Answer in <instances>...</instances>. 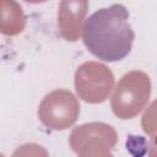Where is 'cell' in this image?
I'll return each instance as SVG.
<instances>
[{
    "instance_id": "cell-1",
    "label": "cell",
    "mask_w": 157,
    "mask_h": 157,
    "mask_svg": "<svg viewBox=\"0 0 157 157\" xmlns=\"http://www.w3.org/2000/svg\"><path fill=\"white\" fill-rule=\"evenodd\" d=\"M128 18L129 12L120 4L93 12L82 28L88 52L103 61H118L128 56L135 38Z\"/></svg>"
},
{
    "instance_id": "cell-2",
    "label": "cell",
    "mask_w": 157,
    "mask_h": 157,
    "mask_svg": "<svg viewBox=\"0 0 157 157\" xmlns=\"http://www.w3.org/2000/svg\"><path fill=\"white\" fill-rule=\"evenodd\" d=\"M150 96L148 77L137 71L125 75L119 82L115 93L112 98V107L114 113L128 119L137 114Z\"/></svg>"
},
{
    "instance_id": "cell-3",
    "label": "cell",
    "mask_w": 157,
    "mask_h": 157,
    "mask_svg": "<svg viewBox=\"0 0 157 157\" xmlns=\"http://www.w3.org/2000/svg\"><path fill=\"white\" fill-rule=\"evenodd\" d=\"M75 86L77 93L86 102H102L113 86V76L105 66L87 63L77 70Z\"/></svg>"
},
{
    "instance_id": "cell-4",
    "label": "cell",
    "mask_w": 157,
    "mask_h": 157,
    "mask_svg": "<svg viewBox=\"0 0 157 157\" xmlns=\"http://www.w3.org/2000/svg\"><path fill=\"white\" fill-rule=\"evenodd\" d=\"M77 113L78 104L67 91H55L48 94L38 110L40 120L53 129H65L75 121Z\"/></svg>"
},
{
    "instance_id": "cell-5",
    "label": "cell",
    "mask_w": 157,
    "mask_h": 157,
    "mask_svg": "<svg viewBox=\"0 0 157 157\" xmlns=\"http://www.w3.org/2000/svg\"><path fill=\"white\" fill-rule=\"evenodd\" d=\"M87 0H63L59 10V26L61 34L67 40H76L81 21L86 13Z\"/></svg>"
},
{
    "instance_id": "cell-6",
    "label": "cell",
    "mask_w": 157,
    "mask_h": 157,
    "mask_svg": "<svg viewBox=\"0 0 157 157\" xmlns=\"http://www.w3.org/2000/svg\"><path fill=\"white\" fill-rule=\"evenodd\" d=\"M25 26L21 7L13 0H0V31L5 34H16Z\"/></svg>"
},
{
    "instance_id": "cell-7",
    "label": "cell",
    "mask_w": 157,
    "mask_h": 157,
    "mask_svg": "<svg viewBox=\"0 0 157 157\" xmlns=\"http://www.w3.org/2000/svg\"><path fill=\"white\" fill-rule=\"evenodd\" d=\"M26 1H29V2H42V1H45V0H26Z\"/></svg>"
}]
</instances>
